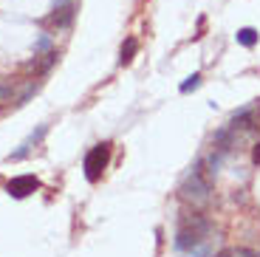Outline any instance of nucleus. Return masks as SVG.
I'll list each match as a JSON object with an SVG mask.
<instances>
[{
  "mask_svg": "<svg viewBox=\"0 0 260 257\" xmlns=\"http://www.w3.org/2000/svg\"><path fill=\"white\" fill-rule=\"evenodd\" d=\"M178 195H181V201H187L192 206L209 204V198H212V175L204 167V158L195 161L192 167H189V173L184 175L181 186H178Z\"/></svg>",
  "mask_w": 260,
  "mask_h": 257,
  "instance_id": "1",
  "label": "nucleus"
},
{
  "mask_svg": "<svg viewBox=\"0 0 260 257\" xmlns=\"http://www.w3.org/2000/svg\"><path fill=\"white\" fill-rule=\"evenodd\" d=\"M108 164H111V144L108 142L93 144V147L85 153V161H82L85 178L91 181V184H96V181L102 178V173L108 170Z\"/></svg>",
  "mask_w": 260,
  "mask_h": 257,
  "instance_id": "2",
  "label": "nucleus"
},
{
  "mask_svg": "<svg viewBox=\"0 0 260 257\" xmlns=\"http://www.w3.org/2000/svg\"><path fill=\"white\" fill-rule=\"evenodd\" d=\"M74 3L71 0H51V14H48V23H51L54 28H68L74 23Z\"/></svg>",
  "mask_w": 260,
  "mask_h": 257,
  "instance_id": "3",
  "label": "nucleus"
},
{
  "mask_svg": "<svg viewBox=\"0 0 260 257\" xmlns=\"http://www.w3.org/2000/svg\"><path fill=\"white\" fill-rule=\"evenodd\" d=\"M40 189V178L37 175H14L12 181L6 184V192L12 198H28Z\"/></svg>",
  "mask_w": 260,
  "mask_h": 257,
  "instance_id": "4",
  "label": "nucleus"
},
{
  "mask_svg": "<svg viewBox=\"0 0 260 257\" xmlns=\"http://www.w3.org/2000/svg\"><path fill=\"white\" fill-rule=\"evenodd\" d=\"M136 54H139V40L136 37H127L122 43V51H119V65H130Z\"/></svg>",
  "mask_w": 260,
  "mask_h": 257,
  "instance_id": "5",
  "label": "nucleus"
},
{
  "mask_svg": "<svg viewBox=\"0 0 260 257\" xmlns=\"http://www.w3.org/2000/svg\"><path fill=\"white\" fill-rule=\"evenodd\" d=\"M257 37L260 34L254 31V28H238V34H235V40H238V45H243V48H254L257 45Z\"/></svg>",
  "mask_w": 260,
  "mask_h": 257,
  "instance_id": "6",
  "label": "nucleus"
},
{
  "mask_svg": "<svg viewBox=\"0 0 260 257\" xmlns=\"http://www.w3.org/2000/svg\"><path fill=\"white\" fill-rule=\"evenodd\" d=\"M46 133H48V124H40V127L34 130V133L28 136V139H26V144H28V147H37V144L43 142V139H46Z\"/></svg>",
  "mask_w": 260,
  "mask_h": 257,
  "instance_id": "7",
  "label": "nucleus"
},
{
  "mask_svg": "<svg viewBox=\"0 0 260 257\" xmlns=\"http://www.w3.org/2000/svg\"><path fill=\"white\" fill-rule=\"evenodd\" d=\"M43 51H51V34H40L37 43H34V54H43Z\"/></svg>",
  "mask_w": 260,
  "mask_h": 257,
  "instance_id": "8",
  "label": "nucleus"
},
{
  "mask_svg": "<svg viewBox=\"0 0 260 257\" xmlns=\"http://www.w3.org/2000/svg\"><path fill=\"white\" fill-rule=\"evenodd\" d=\"M12 97H14V82L12 79H3L0 82V102H9Z\"/></svg>",
  "mask_w": 260,
  "mask_h": 257,
  "instance_id": "9",
  "label": "nucleus"
},
{
  "mask_svg": "<svg viewBox=\"0 0 260 257\" xmlns=\"http://www.w3.org/2000/svg\"><path fill=\"white\" fill-rule=\"evenodd\" d=\"M198 85H201V74H192V77H187V79H184V82H181V88H178V90H181V93H189V90H195Z\"/></svg>",
  "mask_w": 260,
  "mask_h": 257,
  "instance_id": "10",
  "label": "nucleus"
},
{
  "mask_svg": "<svg viewBox=\"0 0 260 257\" xmlns=\"http://www.w3.org/2000/svg\"><path fill=\"white\" fill-rule=\"evenodd\" d=\"M229 257H257V254H254V251H249V249H235Z\"/></svg>",
  "mask_w": 260,
  "mask_h": 257,
  "instance_id": "11",
  "label": "nucleus"
},
{
  "mask_svg": "<svg viewBox=\"0 0 260 257\" xmlns=\"http://www.w3.org/2000/svg\"><path fill=\"white\" fill-rule=\"evenodd\" d=\"M252 158H254V164H260V144H254V153H252Z\"/></svg>",
  "mask_w": 260,
  "mask_h": 257,
  "instance_id": "12",
  "label": "nucleus"
}]
</instances>
